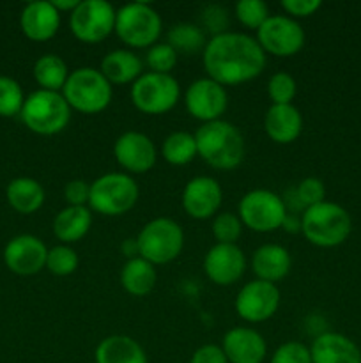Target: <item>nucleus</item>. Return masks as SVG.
I'll use <instances>...</instances> for the list:
<instances>
[{
  "instance_id": "1",
  "label": "nucleus",
  "mask_w": 361,
  "mask_h": 363,
  "mask_svg": "<svg viewBox=\"0 0 361 363\" xmlns=\"http://www.w3.org/2000/svg\"><path fill=\"white\" fill-rule=\"evenodd\" d=\"M268 64L257 39L243 32L225 30L207 39L202 52V66L207 78L223 87L243 85L260 77Z\"/></svg>"
},
{
  "instance_id": "2",
  "label": "nucleus",
  "mask_w": 361,
  "mask_h": 363,
  "mask_svg": "<svg viewBox=\"0 0 361 363\" xmlns=\"http://www.w3.org/2000/svg\"><path fill=\"white\" fill-rule=\"evenodd\" d=\"M198 158L216 170L237 169L243 163L246 145L239 128L225 119L205 123L195 131Z\"/></svg>"
},
{
  "instance_id": "3",
  "label": "nucleus",
  "mask_w": 361,
  "mask_h": 363,
  "mask_svg": "<svg viewBox=\"0 0 361 363\" xmlns=\"http://www.w3.org/2000/svg\"><path fill=\"white\" fill-rule=\"evenodd\" d=\"M353 220L336 202L324 201L301 213V234L308 243L319 248H335L349 238Z\"/></svg>"
},
{
  "instance_id": "4",
  "label": "nucleus",
  "mask_w": 361,
  "mask_h": 363,
  "mask_svg": "<svg viewBox=\"0 0 361 363\" xmlns=\"http://www.w3.org/2000/svg\"><path fill=\"white\" fill-rule=\"evenodd\" d=\"M60 94L67 101L71 110L96 116L105 112L113 98V87L99 69L91 66L73 69L67 77Z\"/></svg>"
},
{
  "instance_id": "5",
  "label": "nucleus",
  "mask_w": 361,
  "mask_h": 363,
  "mask_svg": "<svg viewBox=\"0 0 361 363\" xmlns=\"http://www.w3.org/2000/svg\"><path fill=\"white\" fill-rule=\"evenodd\" d=\"M140 188L126 172H108L91 183L88 209L101 216H122L137 206Z\"/></svg>"
},
{
  "instance_id": "6",
  "label": "nucleus",
  "mask_w": 361,
  "mask_h": 363,
  "mask_svg": "<svg viewBox=\"0 0 361 363\" xmlns=\"http://www.w3.org/2000/svg\"><path fill=\"white\" fill-rule=\"evenodd\" d=\"M71 112L73 110L60 92L38 89L25 98L20 116L32 133L52 137L69 126Z\"/></svg>"
},
{
  "instance_id": "7",
  "label": "nucleus",
  "mask_w": 361,
  "mask_h": 363,
  "mask_svg": "<svg viewBox=\"0 0 361 363\" xmlns=\"http://www.w3.org/2000/svg\"><path fill=\"white\" fill-rule=\"evenodd\" d=\"M161 30V16L147 2H131L117 9L113 32L130 50H149L158 43Z\"/></svg>"
},
{
  "instance_id": "8",
  "label": "nucleus",
  "mask_w": 361,
  "mask_h": 363,
  "mask_svg": "<svg viewBox=\"0 0 361 363\" xmlns=\"http://www.w3.org/2000/svg\"><path fill=\"white\" fill-rule=\"evenodd\" d=\"M138 255L152 266L176 261L184 248V230L176 220L158 216L142 227L137 236Z\"/></svg>"
},
{
  "instance_id": "9",
  "label": "nucleus",
  "mask_w": 361,
  "mask_h": 363,
  "mask_svg": "<svg viewBox=\"0 0 361 363\" xmlns=\"http://www.w3.org/2000/svg\"><path fill=\"white\" fill-rule=\"evenodd\" d=\"M285 201L265 188H255L241 197L237 216L246 229L258 234H269L282 229L287 216Z\"/></svg>"
},
{
  "instance_id": "10",
  "label": "nucleus",
  "mask_w": 361,
  "mask_h": 363,
  "mask_svg": "<svg viewBox=\"0 0 361 363\" xmlns=\"http://www.w3.org/2000/svg\"><path fill=\"white\" fill-rule=\"evenodd\" d=\"M130 98L138 112L145 116H163L179 103L180 85L172 74L147 71L131 85Z\"/></svg>"
},
{
  "instance_id": "11",
  "label": "nucleus",
  "mask_w": 361,
  "mask_h": 363,
  "mask_svg": "<svg viewBox=\"0 0 361 363\" xmlns=\"http://www.w3.org/2000/svg\"><path fill=\"white\" fill-rule=\"evenodd\" d=\"M117 9L106 0H80L69 14L71 34L84 45H98L115 30Z\"/></svg>"
},
{
  "instance_id": "12",
  "label": "nucleus",
  "mask_w": 361,
  "mask_h": 363,
  "mask_svg": "<svg viewBox=\"0 0 361 363\" xmlns=\"http://www.w3.org/2000/svg\"><path fill=\"white\" fill-rule=\"evenodd\" d=\"M255 39L265 55L294 57L304 48L306 34L297 20L287 14H269L262 27L255 32Z\"/></svg>"
},
{
  "instance_id": "13",
  "label": "nucleus",
  "mask_w": 361,
  "mask_h": 363,
  "mask_svg": "<svg viewBox=\"0 0 361 363\" xmlns=\"http://www.w3.org/2000/svg\"><path fill=\"white\" fill-rule=\"evenodd\" d=\"M280 301H282V294L276 284L255 279L241 287L234 301V308L243 321L258 325V323L269 321L278 312Z\"/></svg>"
},
{
  "instance_id": "14",
  "label": "nucleus",
  "mask_w": 361,
  "mask_h": 363,
  "mask_svg": "<svg viewBox=\"0 0 361 363\" xmlns=\"http://www.w3.org/2000/svg\"><path fill=\"white\" fill-rule=\"evenodd\" d=\"M184 106L202 124L219 121L229 106V94L223 85L204 77L191 82L184 92Z\"/></svg>"
},
{
  "instance_id": "15",
  "label": "nucleus",
  "mask_w": 361,
  "mask_h": 363,
  "mask_svg": "<svg viewBox=\"0 0 361 363\" xmlns=\"http://www.w3.org/2000/svg\"><path fill=\"white\" fill-rule=\"evenodd\" d=\"M113 156L120 169L130 176H142L158 162V149L151 137L142 131H124L113 144Z\"/></svg>"
},
{
  "instance_id": "16",
  "label": "nucleus",
  "mask_w": 361,
  "mask_h": 363,
  "mask_svg": "<svg viewBox=\"0 0 361 363\" xmlns=\"http://www.w3.org/2000/svg\"><path fill=\"white\" fill-rule=\"evenodd\" d=\"M223 202L222 184L211 176H195L184 184L180 204L193 220L214 218Z\"/></svg>"
},
{
  "instance_id": "17",
  "label": "nucleus",
  "mask_w": 361,
  "mask_h": 363,
  "mask_svg": "<svg viewBox=\"0 0 361 363\" xmlns=\"http://www.w3.org/2000/svg\"><path fill=\"white\" fill-rule=\"evenodd\" d=\"M202 268L214 286L229 287L246 272V255L237 245L216 243L205 252Z\"/></svg>"
},
{
  "instance_id": "18",
  "label": "nucleus",
  "mask_w": 361,
  "mask_h": 363,
  "mask_svg": "<svg viewBox=\"0 0 361 363\" xmlns=\"http://www.w3.org/2000/svg\"><path fill=\"white\" fill-rule=\"evenodd\" d=\"M46 255H48V248L45 241L32 234L14 236L13 240L7 241L4 248V262L7 269L20 277L38 275L41 269H45Z\"/></svg>"
},
{
  "instance_id": "19",
  "label": "nucleus",
  "mask_w": 361,
  "mask_h": 363,
  "mask_svg": "<svg viewBox=\"0 0 361 363\" xmlns=\"http://www.w3.org/2000/svg\"><path fill=\"white\" fill-rule=\"evenodd\" d=\"M219 346L229 363H264L268 357L265 339L251 326L230 328Z\"/></svg>"
},
{
  "instance_id": "20",
  "label": "nucleus",
  "mask_w": 361,
  "mask_h": 363,
  "mask_svg": "<svg viewBox=\"0 0 361 363\" xmlns=\"http://www.w3.org/2000/svg\"><path fill=\"white\" fill-rule=\"evenodd\" d=\"M62 14L53 7L52 2L38 0L23 7L20 14V27L25 38L35 43L50 41L60 28Z\"/></svg>"
},
{
  "instance_id": "21",
  "label": "nucleus",
  "mask_w": 361,
  "mask_h": 363,
  "mask_svg": "<svg viewBox=\"0 0 361 363\" xmlns=\"http://www.w3.org/2000/svg\"><path fill=\"white\" fill-rule=\"evenodd\" d=\"M311 363H361V351L354 340L342 333L326 332L310 346Z\"/></svg>"
},
{
  "instance_id": "22",
  "label": "nucleus",
  "mask_w": 361,
  "mask_h": 363,
  "mask_svg": "<svg viewBox=\"0 0 361 363\" xmlns=\"http://www.w3.org/2000/svg\"><path fill=\"white\" fill-rule=\"evenodd\" d=\"M292 268V255L278 243L260 245L251 255V269L257 280L276 284L285 279Z\"/></svg>"
},
{
  "instance_id": "23",
  "label": "nucleus",
  "mask_w": 361,
  "mask_h": 363,
  "mask_svg": "<svg viewBox=\"0 0 361 363\" xmlns=\"http://www.w3.org/2000/svg\"><path fill=\"white\" fill-rule=\"evenodd\" d=\"M264 131L275 144L289 145L303 131V116L294 105H271L264 116Z\"/></svg>"
},
{
  "instance_id": "24",
  "label": "nucleus",
  "mask_w": 361,
  "mask_h": 363,
  "mask_svg": "<svg viewBox=\"0 0 361 363\" xmlns=\"http://www.w3.org/2000/svg\"><path fill=\"white\" fill-rule=\"evenodd\" d=\"M99 71L113 85H133L144 74V60L127 48L112 50L101 60Z\"/></svg>"
},
{
  "instance_id": "25",
  "label": "nucleus",
  "mask_w": 361,
  "mask_h": 363,
  "mask_svg": "<svg viewBox=\"0 0 361 363\" xmlns=\"http://www.w3.org/2000/svg\"><path fill=\"white\" fill-rule=\"evenodd\" d=\"M92 227V211L88 206H66L53 218V234L62 245L84 240Z\"/></svg>"
},
{
  "instance_id": "26",
  "label": "nucleus",
  "mask_w": 361,
  "mask_h": 363,
  "mask_svg": "<svg viewBox=\"0 0 361 363\" xmlns=\"http://www.w3.org/2000/svg\"><path fill=\"white\" fill-rule=\"evenodd\" d=\"M96 363H147L144 347L130 335H108L96 346Z\"/></svg>"
},
{
  "instance_id": "27",
  "label": "nucleus",
  "mask_w": 361,
  "mask_h": 363,
  "mask_svg": "<svg viewBox=\"0 0 361 363\" xmlns=\"http://www.w3.org/2000/svg\"><path fill=\"white\" fill-rule=\"evenodd\" d=\"M119 280L127 294L142 298L152 293L156 280H158V273H156V266L137 255V257H131L124 262V266L120 268Z\"/></svg>"
},
{
  "instance_id": "28",
  "label": "nucleus",
  "mask_w": 361,
  "mask_h": 363,
  "mask_svg": "<svg viewBox=\"0 0 361 363\" xmlns=\"http://www.w3.org/2000/svg\"><path fill=\"white\" fill-rule=\"evenodd\" d=\"M6 197L11 208L21 215H32L45 204V188L32 177H16L6 188Z\"/></svg>"
},
{
  "instance_id": "29",
  "label": "nucleus",
  "mask_w": 361,
  "mask_h": 363,
  "mask_svg": "<svg viewBox=\"0 0 361 363\" xmlns=\"http://www.w3.org/2000/svg\"><path fill=\"white\" fill-rule=\"evenodd\" d=\"M69 73L71 71L67 67L66 60L62 57L55 55V53H46V55L39 57L34 64V69H32V74H34V80L38 82L39 89L53 92L62 91Z\"/></svg>"
},
{
  "instance_id": "30",
  "label": "nucleus",
  "mask_w": 361,
  "mask_h": 363,
  "mask_svg": "<svg viewBox=\"0 0 361 363\" xmlns=\"http://www.w3.org/2000/svg\"><path fill=\"white\" fill-rule=\"evenodd\" d=\"M163 160L173 167H184L197 158V142L195 135L188 131H173L163 140L161 149Z\"/></svg>"
},
{
  "instance_id": "31",
  "label": "nucleus",
  "mask_w": 361,
  "mask_h": 363,
  "mask_svg": "<svg viewBox=\"0 0 361 363\" xmlns=\"http://www.w3.org/2000/svg\"><path fill=\"white\" fill-rule=\"evenodd\" d=\"M166 43L177 53L190 55L195 52H204L207 39H205L204 30L195 23H177L170 27L168 34H166Z\"/></svg>"
},
{
  "instance_id": "32",
  "label": "nucleus",
  "mask_w": 361,
  "mask_h": 363,
  "mask_svg": "<svg viewBox=\"0 0 361 363\" xmlns=\"http://www.w3.org/2000/svg\"><path fill=\"white\" fill-rule=\"evenodd\" d=\"M80 264L76 250L71 245H57V247L48 248L46 255V269L55 277H69L73 275Z\"/></svg>"
},
{
  "instance_id": "33",
  "label": "nucleus",
  "mask_w": 361,
  "mask_h": 363,
  "mask_svg": "<svg viewBox=\"0 0 361 363\" xmlns=\"http://www.w3.org/2000/svg\"><path fill=\"white\" fill-rule=\"evenodd\" d=\"M211 230L216 243L237 245V240H239L241 234H243V223H241L237 213L219 211L218 215L212 218Z\"/></svg>"
},
{
  "instance_id": "34",
  "label": "nucleus",
  "mask_w": 361,
  "mask_h": 363,
  "mask_svg": "<svg viewBox=\"0 0 361 363\" xmlns=\"http://www.w3.org/2000/svg\"><path fill=\"white\" fill-rule=\"evenodd\" d=\"M297 94V82L287 71L271 74L268 82V96L273 105H292Z\"/></svg>"
},
{
  "instance_id": "35",
  "label": "nucleus",
  "mask_w": 361,
  "mask_h": 363,
  "mask_svg": "<svg viewBox=\"0 0 361 363\" xmlns=\"http://www.w3.org/2000/svg\"><path fill=\"white\" fill-rule=\"evenodd\" d=\"M25 96L21 85L11 77H0V117H14L21 113Z\"/></svg>"
},
{
  "instance_id": "36",
  "label": "nucleus",
  "mask_w": 361,
  "mask_h": 363,
  "mask_svg": "<svg viewBox=\"0 0 361 363\" xmlns=\"http://www.w3.org/2000/svg\"><path fill=\"white\" fill-rule=\"evenodd\" d=\"M179 60V53L168 45V43H156L154 46L147 50L145 55V66L152 73H161V74H172L173 67L177 66Z\"/></svg>"
},
{
  "instance_id": "37",
  "label": "nucleus",
  "mask_w": 361,
  "mask_h": 363,
  "mask_svg": "<svg viewBox=\"0 0 361 363\" xmlns=\"http://www.w3.org/2000/svg\"><path fill=\"white\" fill-rule=\"evenodd\" d=\"M234 13L244 28L257 32L269 18V7L262 0H241L234 7Z\"/></svg>"
},
{
  "instance_id": "38",
  "label": "nucleus",
  "mask_w": 361,
  "mask_h": 363,
  "mask_svg": "<svg viewBox=\"0 0 361 363\" xmlns=\"http://www.w3.org/2000/svg\"><path fill=\"white\" fill-rule=\"evenodd\" d=\"M294 195L301 208L306 209L326 201V186L319 177H304L294 188Z\"/></svg>"
},
{
  "instance_id": "39",
  "label": "nucleus",
  "mask_w": 361,
  "mask_h": 363,
  "mask_svg": "<svg viewBox=\"0 0 361 363\" xmlns=\"http://www.w3.org/2000/svg\"><path fill=\"white\" fill-rule=\"evenodd\" d=\"M269 363H311L310 347L299 340H287L276 347Z\"/></svg>"
},
{
  "instance_id": "40",
  "label": "nucleus",
  "mask_w": 361,
  "mask_h": 363,
  "mask_svg": "<svg viewBox=\"0 0 361 363\" xmlns=\"http://www.w3.org/2000/svg\"><path fill=\"white\" fill-rule=\"evenodd\" d=\"M282 9L292 20H301V18H310L311 14L321 9V0H283Z\"/></svg>"
},
{
  "instance_id": "41",
  "label": "nucleus",
  "mask_w": 361,
  "mask_h": 363,
  "mask_svg": "<svg viewBox=\"0 0 361 363\" xmlns=\"http://www.w3.org/2000/svg\"><path fill=\"white\" fill-rule=\"evenodd\" d=\"M91 199V183L84 179H73L64 186V201L67 206H88Z\"/></svg>"
},
{
  "instance_id": "42",
  "label": "nucleus",
  "mask_w": 361,
  "mask_h": 363,
  "mask_svg": "<svg viewBox=\"0 0 361 363\" xmlns=\"http://www.w3.org/2000/svg\"><path fill=\"white\" fill-rule=\"evenodd\" d=\"M190 363H229L222 346L218 344H204L191 354Z\"/></svg>"
},
{
  "instance_id": "43",
  "label": "nucleus",
  "mask_w": 361,
  "mask_h": 363,
  "mask_svg": "<svg viewBox=\"0 0 361 363\" xmlns=\"http://www.w3.org/2000/svg\"><path fill=\"white\" fill-rule=\"evenodd\" d=\"M282 229L287 230L289 234L301 233V215L297 216V215H292V213H287Z\"/></svg>"
},
{
  "instance_id": "44",
  "label": "nucleus",
  "mask_w": 361,
  "mask_h": 363,
  "mask_svg": "<svg viewBox=\"0 0 361 363\" xmlns=\"http://www.w3.org/2000/svg\"><path fill=\"white\" fill-rule=\"evenodd\" d=\"M52 4H53V7H55V9L59 11L60 14H62V13L71 14L78 7L80 0H52Z\"/></svg>"
}]
</instances>
